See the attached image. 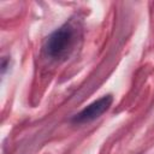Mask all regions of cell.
I'll return each mask as SVG.
<instances>
[{
    "mask_svg": "<svg viewBox=\"0 0 154 154\" xmlns=\"http://www.w3.org/2000/svg\"><path fill=\"white\" fill-rule=\"evenodd\" d=\"M112 96L111 95H105L102 97H100L99 100L94 101L93 103H90L89 106H87L84 109H82L78 114H76L72 119L73 123H88L91 122L96 118H99L102 113H105L109 106L112 105Z\"/></svg>",
    "mask_w": 154,
    "mask_h": 154,
    "instance_id": "obj_2",
    "label": "cell"
},
{
    "mask_svg": "<svg viewBox=\"0 0 154 154\" xmlns=\"http://www.w3.org/2000/svg\"><path fill=\"white\" fill-rule=\"evenodd\" d=\"M73 32L69 25H64L57 29L47 40L46 42V51L47 54L52 58H59L64 55L67 49L71 47Z\"/></svg>",
    "mask_w": 154,
    "mask_h": 154,
    "instance_id": "obj_1",
    "label": "cell"
}]
</instances>
